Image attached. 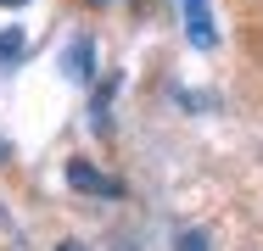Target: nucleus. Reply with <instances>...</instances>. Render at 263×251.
<instances>
[{"label": "nucleus", "instance_id": "39448f33", "mask_svg": "<svg viewBox=\"0 0 263 251\" xmlns=\"http://www.w3.org/2000/svg\"><path fill=\"white\" fill-rule=\"evenodd\" d=\"M90 6H112V0H90Z\"/></svg>", "mask_w": 263, "mask_h": 251}, {"label": "nucleus", "instance_id": "7ed1b4c3", "mask_svg": "<svg viewBox=\"0 0 263 251\" xmlns=\"http://www.w3.org/2000/svg\"><path fill=\"white\" fill-rule=\"evenodd\" d=\"M67 73H73V78H90V73H96V45H90L84 34H79L73 50H67Z\"/></svg>", "mask_w": 263, "mask_h": 251}, {"label": "nucleus", "instance_id": "f257e3e1", "mask_svg": "<svg viewBox=\"0 0 263 251\" xmlns=\"http://www.w3.org/2000/svg\"><path fill=\"white\" fill-rule=\"evenodd\" d=\"M179 11H185V39H191L196 50L218 45V28H213V6L208 0H179Z\"/></svg>", "mask_w": 263, "mask_h": 251}, {"label": "nucleus", "instance_id": "20e7f679", "mask_svg": "<svg viewBox=\"0 0 263 251\" xmlns=\"http://www.w3.org/2000/svg\"><path fill=\"white\" fill-rule=\"evenodd\" d=\"M17 50H23V39H17V34H0V61H11Z\"/></svg>", "mask_w": 263, "mask_h": 251}, {"label": "nucleus", "instance_id": "f03ea898", "mask_svg": "<svg viewBox=\"0 0 263 251\" xmlns=\"http://www.w3.org/2000/svg\"><path fill=\"white\" fill-rule=\"evenodd\" d=\"M67 184H73V190H84V196H106V201L123 196V184H118V179H106L101 168H90V162H67Z\"/></svg>", "mask_w": 263, "mask_h": 251}, {"label": "nucleus", "instance_id": "423d86ee", "mask_svg": "<svg viewBox=\"0 0 263 251\" xmlns=\"http://www.w3.org/2000/svg\"><path fill=\"white\" fill-rule=\"evenodd\" d=\"M62 251H79V246H73V240H67V246H62Z\"/></svg>", "mask_w": 263, "mask_h": 251}]
</instances>
